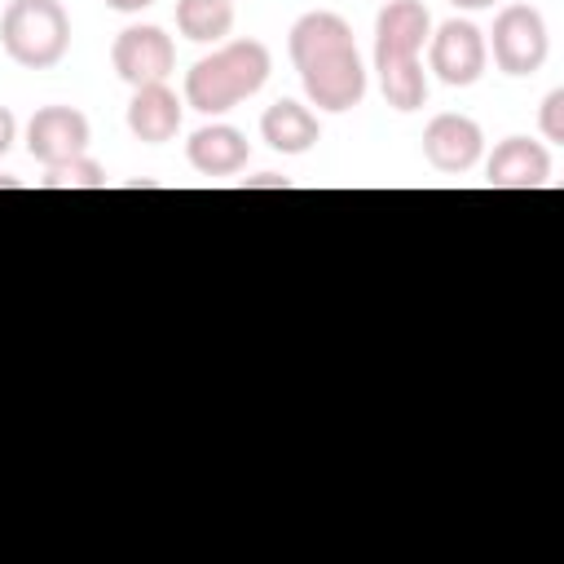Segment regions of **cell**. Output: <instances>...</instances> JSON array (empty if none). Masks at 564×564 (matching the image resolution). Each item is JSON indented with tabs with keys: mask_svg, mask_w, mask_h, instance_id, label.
<instances>
[{
	"mask_svg": "<svg viewBox=\"0 0 564 564\" xmlns=\"http://www.w3.org/2000/svg\"><path fill=\"white\" fill-rule=\"evenodd\" d=\"M286 48H291L300 84H304V93H308V101L317 110L344 115V110L361 106V97H366V66L357 57L352 26L339 13H326V9L304 13L291 26Z\"/></svg>",
	"mask_w": 564,
	"mask_h": 564,
	"instance_id": "obj_1",
	"label": "cell"
},
{
	"mask_svg": "<svg viewBox=\"0 0 564 564\" xmlns=\"http://www.w3.org/2000/svg\"><path fill=\"white\" fill-rule=\"evenodd\" d=\"M269 70H273L269 44L225 40L220 48H212L207 57H198L185 70V106H194L198 115H225L238 101L256 97L264 88Z\"/></svg>",
	"mask_w": 564,
	"mask_h": 564,
	"instance_id": "obj_2",
	"label": "cell"
},
{
	"mask_svg": "<svg viewBox=\"0 0 564 564\" xmlns=\"http://www.w3.org/2000/svg\"><path fill=\"white\" fill-rule=\"evenodd\" d=\"M4 53L26 70H48L70 48V18L57 0H9L0 18Z\"/></svg>",
	"mask_w": 564,
	"mask_h": 564,
	"instance_id": "obj_3",
	"label": "cell"
},
{
	"mask_svg": "<svg viewBox=\"0 0 564 564\" xmlns=\"http://www.w3.org/2000/svg\"><path fill=\"white\" fill-rule=\"evenodd\" d=\"M485 48H494V62H498L502 75H516V79L538 75L546 66V53H551V35H546L542 9H533V4H502Z\"/></svg>",
	"mask_w": 564,
	"mask_h": 564,
	"instance_id": "obj_4",
	"label": "cell"
},
{
	"mask_svg": "<svg viewBox=\"0 0 564 564\" xmlns=\"http://www.w3.org/2000/svg\"><path fill=\"white\" fill-rule=\"evenodd\" d=\"M485 62H489L485 31L467 18H449L427 35V66L449 88H471L485 75Z\"/></svg>",
	"mask_w": 564,
	"mask_h": 564,
	"instance_id": "obj_5",
	"label": "cell"
},
{
	"mask_svg": "<svg viewBox=\"0 0 564 564\" xmlns=\"http://www.w3.org/2000/svg\"><path fill=\"white\" fill-rule=\"evenodd\" d=\"M110 66L128 88H145V84H167L172 66H176V48L172 35L163 26H123L110 44Z\"/></svg>",
	"mask_w": 564,
	"mask_h": 564,
	"instance_id": "obj_6",
	"label": "cell"
},
{
	"mask_svg": "<svg viewBox=\"0 0 564 564\" xmlns=\"http://www.w3.org/2000/svg\"><path fill=\"white\" fill-rule=\"evenodd\" d=\"M93 141V123L75 106H40L26 123V154L44 167H57L66 159H79Z\"/></svg>",
	"mask_w": 564,
	"mask_h": 564,
	"instance_id": "obj_7",
	"label": "cell"
},
{
	"mask_svg": "<svg viewBox=\"0 0 564 564\" xmlns=\"http://www.w3.org/2000/svg\"><path fill=\"white\" fill-rule=\"evenodd\" d=\"M480 154H485V132H480V123L467 119V115L445 110V115H436V119L423 128V159H427L436 172H449V176L471 172V167L480 163Z\"/></svg>",
	"mask_w": 564,
	"mask_h": 564,
	"instance_id": "obj_8",
	"label": "cell"
},
{
	"mask_svg": "<svg viewBox=\"0 0 564 564\" xmlns=\"http://www.w3.org/2000/svg\"><path fill=\"white\" fill-rule=\"evenodd\" d=\"M489 189H542L551 181V150L529 137H507L485 163Z\"/></svg>",
	"mask_w": 564,
	"mask_h": 564,
	"instance_id": "obj_9",
	"label": "cell"
},
{
	"mask_svg": "<svg viewBox=\"0 0 564 564\" xmlns=\"http://www.w3.org/2000/svg\"><path fill=\"white\" fill-rule=\"evenodd\" d=\"M432 35L423 0H388L375 13V57H419Z\"/></svg>",
	"mask_w": 564,
	"mask_h": 564,
	"instance_id": "obj_10",
	"label": "cell"
},
{
	"mask_svg": "<svg viewBox=\"0 0 564 564\" xmlns=\"http://www.w3.org/2000/svg\"><path fill=\"white\" fill-rule=\"evenodd\" d=\"M247 154L251 145L234 123H207L185 141V159L203 176H234L247 167Z\"/></svg>",
	"mask_w": 564,
	"mask_h": 564,
	"instance_id": "obj_11",
	"label": "cell"
},
{
	"mask_svg": "<svg viewBox=\"0 0 564 564\" xmlns=\"http://www.w3.org/2000/svg\"><path fill=\"white\" fill-rule=\"evenodd\" d=\"M128 132L145 145H163L181 132V101L167 84H145V88H132V101H128Z\"/></svg>",
	"mask_w": 564,
	"mask_h": 564,
	"instance_id": "obj_12",
	"label": "cell"
},
{
	"mask_svg": "<svg viewBox=\"0 0 564 564\" xmlns=\"http://www.w3.org/2000/svg\"><path fill=\"white\" fill-rule=\"evenodd\" d=\"M260 137L278 150V154H308L322 141V123L308 106L282 97L260 115Z\"/></svg>",
	"mask_w": 564,
	"mask_h": 564,
	"instance_id": "obj_13",
	"label": "cell"
},
{
	"mask_svg": "<svg viewBox=\"0 0 564 564\" xmlns=\"http://www.w3.org/2000/svg\"><path fill=\"white\" fill-rule=\"evenodd\" d=\"M375 70H379V93L392 110L410 115L427 101V70L419 57H375Z\"/></svg>",
	"mask_w": 564,
	"mask_h": 564,
	"instance_id": "obj_14",
	"label": "cell"
},
{
	"mask_svg": "<svg viewBox=\"0 0 564 564\" xmlns=\"http://www.w3.org/2000/svg\"><path fill=\"white\" fill-rule=\"evenodd\" d=\"M176 31L189 44H225L234 31V0H176Z\"/></svg>",
	"mask_w": 564,
	"mask_h": 564,
	"instance_id": "obj_15",
	"label": "cell"
},
{
	"mask_svg": "<svg viewBox=\"0 0 564 564\" xmlns=\"http://www.w3.org/2000/svg\"><path fill=\"white\" fill-rule=\"evenodd\" d=\"M40 189H106V167L97 159L79 154V159H66L57 167H44Z\"/></svg>",
	"mask_w": 564,
	"mask_h": 564,
	"instance_id": "obj_16",
	"label": "cell"
},
{
	"mask_svg": "<svg viewBox=\"0 0 564 564\" xmlns=\"http://www.w3.org/2000/svg\"><path fill=\"white\" fill-rule=\"evenodd\" d=\"M538 128H542V141H551V145L564 141V88H551V93L542 97Z\"/></svg>",
	"mask_w": 564,
	"mask_h": 564,
	"instance_id": "obj_17",
	"label": "cell"
},
{
	"mask_svg": "<svg viewBox=\"0 0 564 564\" xmlns=\"http://www.w3.org/2000/svg\"><path fill=\"white\" fill-rule=\"evenodd\" d=\"M242 189H291V181L278 176V172H260V176H247Z\"/></svg>",
	"mask_w": 564,
	"mask_h": 564,
	"instance_id": "obj_18",
	"label": "cell"
},
{
	"mask_svg": "<svg viewBox=\"0 0 564 564\" xmlns=\"http://www.w3.org/2000/svg\"><path fill=\"white\" fill-rule=\"evenodd\" d=\"M13 137H18V119H13L9 106H0V154L13 145Z\"/></svg>",
	"mask_w": 564,
	"mask_h": 564,
	"instance_id": "obj_19",
	"label": "cell"
},
{
	"mask_svg": "<svg viewBox=\"0 0 564 564\" xmlns=\"http://www.w3.org/2000/svg\"><path fill=\"white\" fill-rule=\"evenodd\" d=\"M115 13H141V9H150L154 0H106Z\"/></svg>",
	"mask_w": 564,
	"mask_h": 564,
	"instance_id": "obj_20",
	"label": "cell"
},
{
	"mask_svg": "<svg viewBox=\"0 0 564 564\" xmlns=\"http://www.w3.org/2000/svg\"><path fill=\"white\" fill-rule=\"evenodd\" d=\"M454 9H467V13H476V9H494L498 0H449Z\"/></svg>",
	"mask_w": 564,
	"mask_h": 564,
	"instance_id": "obj_21",
	"label": "cell"
}]
</instances>
